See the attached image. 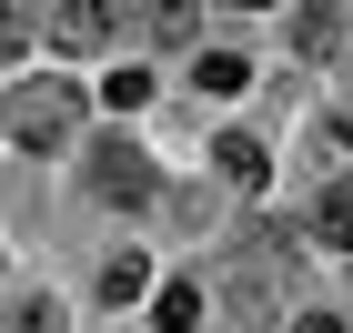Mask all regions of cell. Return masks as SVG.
Here are the masks:
<instances>
[{
	"label": "cell",
	"mask_w": 353,
	"mask_h": 333,
	"mask_svg": "<svg viewBox=\"0 0 353 333\" xmlns=\"http://www.w3.org/2000/svg\"><path fill=\"white\" fill-rule=\"evenodd\" d=\"M202 313H212L202 283H162V293H152V323H162V333H202Z\"/></svg>",
	"instance_id": "obj_8"
},
{
	"label": "cell",
	"mask_w": 353,
	"mask_h": 333,
	"mask_svg": "<svg viewBox=\"0 0 353 333\" xmlns=\"http://www.w3.org/2000/svg\"><path fill=\"white\" fill-rule=\"evenodd\" d=\"M192 91H202V101H243V91H252V61L243 51H202V61H192Z\"/></svg>",
	"instance_id": "obj_6"
},
{
	"label": "cell",
	"mask_w": 353,
	"mask_h": 333,
	"mask_svg": "<svg viewBox=\"0 0 353 333\" xmlns=\"http://www.w3.org/2000/svg\"><path fill=\"white\" fill-rule=\"evenodd\" d=\"M232 10H283V0H232Z\"/></svg>",
	"instance_id": "obj_17"
},
{
	"label": "cell",
	"mask_w": 353,
	"mask_h": 333,
	"mask_svg": "<svg viewBox=\"0 0 353 333\" xmlns=\"http://www.w3.org/2000/svg\"><path fill=\"white\" fill-rule=\"evenodd\" d=\"M313 162H323L333 182L353 172V111H323V121H313Z\"/></svg>",
	"instance_id": "obj_11"
},
{
	"label": "cell",
	"mask_w": 353,
	"mask_h": 333,
	"mask_svg": "<svg viewBox=\"0 0 353 333\" xmlns=\"http://www.w3.org/2000/svg\"><path fill=\"white\" fill-rule=\"evenodd\" d=\"M152 91H162V81H152L141 61H121V71H111V81H101V101H111V111H141V101H152Z\"/></svg>",
	"instance_id": "obj_13"
},
{
	"label": "cell",
	"mask_w": 353,
	"mask_h": 333,
	"mask_svg": "<svg viewBox=\"0 0 353 333\" xmlns=\"http://www.w3.org/2000/svg\"><path fill=\"white\" fill-rule=\"evenodd\" d=\"M152 293H162V283H152V263H141V252L121 243V252L101 263V303H152Z\"/></svg>",
	"instance_id": "obj_7"
},
{
	"label": "cell",
	"mask_w": 353,
	"mask_h": 333,
	"mask_svg": "<svg viewBox=\"0 0 353 333\" xmlns=\"http://www.w3.org/2000/svg\"><path fill=\"white\" fill-rule=\"evenodd\" d=\"M212 172L232 182V192H263V182H272V152H263L252 132H222V141H212Z\"/></svg>",
	"instance_id": "obj_5"
},
{
	"label": "cell",
	"mask_w": 353,
	"mask_h": 333,
	"mask_svg": "<svg viewBox=\"0 0 353 333\" xmlns=\"http://www.w3.org/2000/svg\"><path fill=\"white\" fill-rule=\"evenodd\" d=\"M293 333H343V313H333V303H303V313H293Z\"/></svg>",
	"instance_id": "obj_15"
},
{
	"label": "cell",
	"mask_w": 353,
	"mask_h": 333,
	"mask_svg": "<svg viewBox=\"0 0 353 333\" xmlns=\"http://www.w3.org/2000/svg\"><path fill=\"white\" fill-rule=\"evenodd\" d=\"M111 0H51V51L61 61H91V51H111Z\"/></svg>",
	"instance_id": "obj_4"
},
{
	"label": "cell",
	"mask_w": 353,
	"mask_h": 333,
	"mask_svg": "<svg viewBox=\"0 0 353 333\" xmlns=\"http://www.w3.org/2000/svg\"><path fill=\"white\" fill-rule=\"evenodd\" d=\"M0 333H61V303H51V293H30V303L0 313Z\"/></svg>",
	"instance_id": "obj_14"
},
{
	"label": "cell",
	"mask_w": 353,
	"mask_h": 333,
	"mask_svg": "<svg viewBox=\"0 0 353 333\" xmlns=\"http://www.w3.org/2000/svg\"><path fill=\"white\" fill-rule=\"evenodd\" d=\"M283 283H293V232H252V243L222 263V283H212V293L243 313V323H263V313L283 303Z\"/></svg>",
	"instance_id": "obj_1"
},
{
	"label": "cell",
	"mask_w": 353,
	"mask_h": 333,
	"mask_svg": "<svg viewBox=\"0 0 353 333\" xmlns=\"http://www.w3.org/2000/svg\"><path fill=\"white\" fill-rule=\"evenodd\" d=\"M333 41H343V10H333V0H303V21H293V51H303V61H323Z\"/></svg>",
	"instance_id": "obj_9"
},
{
	"label": "cell",
	"mask_w": 353,
	"mask_h": 333,
	"mask_svg": "<svg viewBox=\"0 0 353 333\" xmlns=\"http://www.w3.org/2000/svg\"><path fill=\"white\" fill-rule=\"evenodd\" d=\"M0 132L30 141V152H51V141L81 132V91L71 81H10V101H0Z\"/></svg>",
	"instance_id": "obj_3"
},
{
	"label": "cell",
	"mask_w": 353,
	"mask_h": 333,
	"mask_svg": "<svg viewBox=\"0 0 353 333\" xmlns=\"http://www.w3.org/2000/svg\"><path fill=\"white\" fill-rule=\"evenodd\" d=\"M81 182H91V202H111V212H141V202H162V162L141 152V141H91L81 152Z\"/></svg>",
	"instance_id": "obj_2"
},
{
	"label": "cell",
	"mask_w": 353,
	"mask_h": 333,
	"mask_svg": "<svg viewBox=\"0 0 353 333\" xmlns=\"http://www.w3.org/2000/svg\"><path fill=\"white\" fill-rule=\"evenodd\" d=\"M132 21L152 30V41H192V21H202V0H132Z\"/></svg>",
	"instance_id": "obj_10"
},
{
	"label": "cell",
	"mask_w": 353,
	"mask_h": 333,
	"mask_svg": "<svg viewBox=\"0 0 353 333\" xmlns=\"http://www.w3.org/2000/svg\"><path fill=\"white\" fill-rule=\"evenodd\" d=\"M313 232H323L333 252H353V172H343V182H333L323 202H313Z\"/></svg>",
	"instance_id": "obj_12"
},
{
	"label": "cell",
	"mask_w": 353,
	"mask_h": 333,
	"mask_svg": "<svg viewBox=\"0 0 353 333\" xmlns=\"http://www.w3.org/2000/svg\"><path fill=\"white\" fill-rule=\"evenodd\" d=\"M21 41H30V21L10 10V0H0V51H21Z\"/></svg>",
	"instance_id": "obj_16"
}]
</instances>
